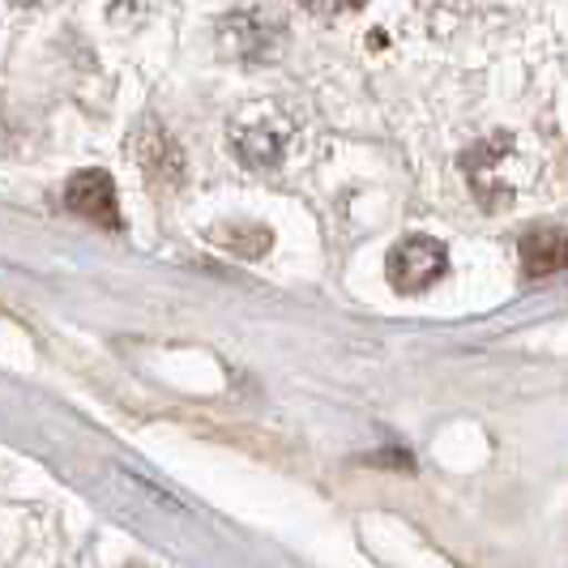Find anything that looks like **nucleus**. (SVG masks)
<instances>
[{
	"mask_svg": "<svg viewBox=\"0 0 568 568\" xmlns=\"http://www.w3.org/2000/svg\"><path fill=\"white\" fill-rule=\"evenodd\" d=\"M445 265H449V256H445V248H440L436 240H427V235H410V240H402V244L389 248L385 274H389L394 291L415 295V291H427V286L436 283V278L445 274Z\"/></svg>",
	"mask_w": 568,
	"mask_h": 568,
	"instance_id": "nucleus-1",
	"label": "nucleus"
},
{
	"mask_svg": "<svg viewBox=\"0 0 568 568\" xmlns=\"http://www.w3.org/2000/svg\"><path fill=\"white\" fill-rule=\"evenodd\" d=\"M64 205L85 223L120 231V205H115V184L108 171H78L64 184Z\"/></svg>",
	"mask_w": 568,
	"mask_h": 568,
	"instance_id": "nucleus-2",
	"label": "nucleus"
},
{
	"mask_svg": "<svg viewBox=\"0 0 568 568\" xmlns=\"http://www.w3.org/2000/svg\"><path fill=\"white\" fill-rule=\"evenodd\" d=\"M521 270L526 278H551L568 270V231L542 227L521 240Z\"/></svg>",
	"mask_w": 568,
	"mask_h": 568,
	"instance_id": "nucleus-3",
	"label": "nucleus"
},
{
	"mask_svg": "<svg viewBox=\"0 0 568 568\" xmlns=\"http://www.w3.org/2000/svg\"><path fill=\"white\" fill-rule=\"evenodd\" d=\"M235 150H240V159L248 168H270L283 154V138L270 129V120H261V124H248V129L235 133Z\"/></svg>",
	"mask_w": 568,
	"mask_h": 568,
	"instance_id": "nucleus-4",
	"label": "nucleus"
},
{
	"mask_svg": "<svg viewBox=\"0 0 568 568\" xmlns=\"http://www.w3.org/2000/svg\"><path fill=\"white\" fill-rule=\"evenodd\" d=\"M142 168H145V175L159 180V184H175V180H180L184 163H180V150H175V142H171L168 133L142 138Z\"/></svg>",
	"mask_w": 568,
	"mask_h": 568,
	"instance_id": "nucleus-5",
	"label": "nucleus"
},
{
	"mask_svg": "<svg viewBox=\"0 0 568 568\" xmlns=\"http://www.w3.org/2000/svg\"><path fill=\"white\" fill-rule=\"evenodd\" d=\"M300 4L321 13V18H338V13H355L364 0H300Z\"/></svg>",
	"mask_w": 568,
	"mask_h": 568,
	"instance_id": "nucleus-6",
	"label": "nucleus"
}]
</instances>
